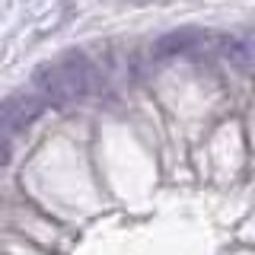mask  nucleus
Instances as JSON below:
<instances>
[{"mask_svg":"<svg viewBox=\"0 0 255 255\" xmlns=\"http://www.w3.org/2000/svg\"><path fill=\"white\" fill-rule=\"evenodd\" d=\"M35 83L51 102H74L93 86V67L80 54H61L58 61L35 70Z\"/></svg>","mask_w":255,"mask_h":255,"instance_id":"f257e3e1","label":"nucleus"},{"mask_svg":"<svg viewBox=\"0 0 255 255\" xmlns=\"http://www.w3.org/2000/svg\"><path fill=\"white\" fill-rule=\"evenodd\" d=\"M45 102L38 99V96H10V99L0 102V128H6L10 134H19L26 131L32 125V118H38V112H42Z\"/></svg>","mask_w":255,"mask_h":255,"instance_id":"f03ea898","label":"nucleus"},{"mask_svg":"<svg viewBox=\"0 0 255 255\" xmlns=\"http://www.w3.org/2000/svg\"><path fill=\"white\" fill-rule=\"evenodd\" d=\"M10 150H13V134L6 128H0V166L10 159Z\"/></svg>","mask_w":255,"mask_h":255,"instance_id":"7ed1b4c3","label":"nucleus"}]
</instances>
